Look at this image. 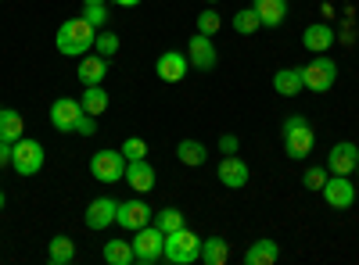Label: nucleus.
Instances as JSON below:
<instances>
[{
    "label": "nucleus",
    "mask_w": 359,
    "mask_h": 265,
    "mask_svg": "<svg viewBox=\"0 0 359 265\" xmlns=\"http://www.w3.org/2000/svg\"><path fill=\"white\" fill-rule=\"evenodd\" d=\"M94 36H97V29L90 25L83 15L79 18H65L62 25H57L54 47H57V54H65V57H83V54L94 50Z\"/></svg>",
    "instance_id": "obj_1"
},
{
    "label": "nucleus",
    "mask_w": 359,
    "mask_h": 265,
    "mask_svg": "<svg viewBox=\"0 0 359 265\" xmlns=\"http://www.w3.org/2000/svg\"><path fill=\"white\" fill-rule=\"evenodd\" d=\"M198 255H201V237L194 229H176V233H165V251H162V258L169 262V265H191V262H198Z\"/></svg>",
    "instance_id": "obj_2"
},
{
    "label": "nucleus",
    "mask_w": 359,
    "mask_h": 265,
    "mask_svg": "<svg viewBox=\"0 0 359 265\" xmlns=\"http://www.w3.org/2000/svg\"><path fill=\"white\" fill-rule=\"evenodd\" d=\"M313 143H316V136H313V126L302 119V115H291V119L284 122V151H287V158H294V162L309 158Z\"/></svg>",
    "instance_id": "obj_3"
},
{
    "label": "nucleus",
    "mask_w": 359,
    "mask_h": 265,
    "mask_svg": "<svg viewBox=\"0 0 359 265\" xmlns=\"http://www.w3.org/2000/svg\"><path fill=\"white\" fill-rule=\"evenodd\" d=\"M130 244H133V258L140 265H155V262H162V251H165V233L155 222H147L137 229V237Z\"/></svg>",
    "instance_id": "obj_4"
},
{
    "label": "nucleus",
    "mask_w": 359,
    "mask_h": 265,
    "mask_svg": "<svg viewBox=\"0 0 359 265\" xmlns=\"http://www.w3.org/2000/svg\"><path fill=\"white\" fill-rule=\"evenodd\" d=\"M334 79H338V62L327 57V54H316L313 62L302 69V83H306V90H313V94H327L334 86Z\"/></svg>",
    "instance_id": "obj_5"
},
{
    "label": "nucleus",
    "mask_w": 359,
    "mask_h": 265,
    "mask_svg": "<svg viewBox=\"0 0 359 265\" xmlns=\"http://www.w3.org/2000/svg\"><path fill=\"white\" fill-rule=\"evenodd\" d=\"M43 143L40 140H29V136H22L18 143H11V169L18 172V176H36L40 169H43Z\"/></svg>",
    "instance_id": "obj_6"
},
{
    "label": "nucleus",
    "mask_w": 359,
    "mask_h": 265,
    "mask_svg": "<svg viewBox=\"0 0 359 265\" xmlns=\"http://www.w3.org/2000/svg\"><path fill=\"white\" fill-rule=\"evenodd\" d=\"M90 172H94V180L101 183H118L126 176V155L123 151H97L94 158H90Z\"/></svg>",
    "instance_id": "obj_7"
},
{
    "label": "nucleus",
    "mask_w": 359,
    "mask_h": 265,
    "mask_svg": "<svg viewBox=\"0 0 359 265\" xmlns=\"http://www.w3.org/2000/svg\"><path fill=\"white\" fill-rule=\"evenodd\" d=\"M323 201L331 204L334 212H345L355 204V187L348 176H327V183H323Z\"/></svg>",
    "instance_id": "obj_8"
},
{
    "label": "nucleus",
    "mask_w": 359,
    "mask_h": 265,
    "mask_svg": "<svg viewBox=\"0 0 359 265\" xmlns=\"http://www.w3.org/2000/svg\"><path fill=\"white\" fill-rule=\"evenodd\" d=\"M187 62H191V69H198V72H212L216 62H219V54H216V47H212V36L194 33V36L187 40Z\"/></svg>",
    "instance_id": "obj_9"
},
{
    "label": "nucleus",
    "mask_w": 359,
    "mask_h": 265,
    "mask_svg": "<svg viewBox=\"0 0 359 265\" xmlns=\"http://www.w3.org/2000/svg\"><path fill=\"white\" fill-rule=\"evenodd\" d=\"M79 115H83V104L72 101V97H57L50 104V126L57 133H76V122H79Z\"/></svg>",
    "instance_id": "obj_10"
},
{
    "label": "nucleus",
    "mask_w": 359,
    "mask_h": 265,
    "mask_svg": "<svg viewBox=\"0 0 359 265\" xmlns=\"http://www.w3.org/2000/svg\"><path fill=\"white\" fill-rule=\"evenodd\" d=\"M355 165H359V147L348 143V140L334 143L331 155H327V172H331V176H352Z\"/></svg>",
    "instance_id": "obj_11"
},
{
    "label": "nucleus",
    "mask_w": 359,
    "mask_h": 265,
    "mask_svg": "<svg viewBox=\"0 0 359 265\" xmlns=\"http://www.w3.org/2000/svg\"><path fill=\"white\" fill-rule=\"evenodd\" d=\"M155 72H158L162 83H180L191 72V62H187V54H180V50H162L158 62H155Z\"/></svg>",
    "instance_id": "obj_12"
},
{
    "label": "nucleus",
    "mask_w": 359,
    "mask_h": 265,
    "mask_svg": "<svg viewBox=\"0 0 359 265\" xmlns=\"http://www.w3.org/2000/svg\"><path fill=\"white\" fill-rule=\"evenodd\" d=\"M115 208H118V201L94 197V201L86 204V215H83L86 229H108V226H115Z\"/></svg>",
    "instance_id": "obj_13"
},
{
    "label": "nucleus",
    "mask_w": 359,
    "mask_h": 265,
    "mask_svg": "<svg viewBox=\"0 0 359 265\" xmlns=\"http://www.w3.org/2000/svg\"><path fill=\"white\" fill-rule=\"evenodd\" d=\"M151 222V208H147L144 201H123L115 208V226H123V229H140V226H147Z\"/></svg>",
    "instance_id": "obj_14"
},
{
    "label": "nucleus",
    "mask_w": 359,
    "mask_h": 265,
    "mask_svg": "<svg viewBox=\"0 0 359 265\" xmlns=\"http://www.w3.org/2000/svg\"><path fill=\"white\" fill-rule=\"evenodd\" d=\"M216 176H219V183H223V187H230V190H241V187L248 183L252 169H248L241 158H237V155H223V162H219Z\"/></svg>",
    "instance_id": "obj_15"
},
{
    "label": "nucleus",
    "mask_w": 359,
    "mask_h": 265,
    "mask_svg": "<svg viewBox=\"0 0 359 265\" xmlns=\"http://www.w3.org/2000/svg\"><path fill=\"white\" fill-rule=\"evenodd\" d=\"M76 76H79L83 86H101L104 76H108V57H101L97 50H94V54H83V62H79Z\"/></svg>",
    "instance_id": "obj_16"
},
{
    "label": "nucleus",
    "mask_w": 359,
    "mask_h": 265,
    "mask_svg": "<svg viewBox=\"0 0 359 265\" xmlns=\"http://www.w3.org/2000/svg\"><path fill=\"white\" fill-rule=\"evenodd\" d=\"M123 180H126L137 194H147V190H155V169L147 165V158L126 162V176H123Z\"/></svg>",
    "instance_id": "obj_17"
},
{
    "label": "nucleus",
    "mask_w": 359,
    "mask_h": 265,
    "mask_svg": "<svg viewBox=\"0 0 359 265\" xmlns=\"http://www.w3.org/2000/svg\"><path fill=\"white\" fill-rule=\"evenodd\" d=\"M334 40H338V36H334V29L327 25V22H313L306 33H302V43H306L313 54H327Z\"/></svg>",
    "instance_id": "obj_18"
},
{
    "label": "nucleus",
    "mask_w": 359,
    "mask_h": 265,
    "mask_svg": "<svg viewBox=\"0 0 359 265\" xmlns=\"http://www.w3.org/2000/svg\"><path fill=\"white\" fill-rule=\"evenodd\" d=\"M273 90L280 97H298L306 90V83H302V69H277L273 76Z\"/></svg>",
    "instance_id": "obj_19"
},
{
    "label": "nucleus",
    "mask_w": 359,
    "mask_h": 265,
    "mask_svg": "<svg viewBox=\"0 0 359 265\" xmlns=\"http://www.w3.org/2000/svg\"><path fill=\"white\" fill-rule=\"evenodd\" d=\"M22 136H25V119L15 108H4V111H0V140H4V143H18Z\"/></svg>",
    "instance_id": "obj_20"
},
{
    "label": "nucleus",
    "mask_w": 359,
    "mask_h": 265,
    "mask_svg": "<svg viewBox=\"0 0 359 265\" xmlns=\"http://www.w3.org/2000/svg\"><path fill=\"white\" fill-rule=\"evenodd\" d=\"M280 258V244L277 241H255L245 251V265H273Z\"/></svg>",
    "instance_id": "obj_21"
},
{
    "label": "nucleus",
    "mask_w": 359,
    "mask_h": 265,
    "mask_svg": "<svg viewBox=\"0 0 359 265\" xmlns=\"http://www.w3.org/2000/svg\"><path fill=\"white\" fill-rule=\"evenodd\" d=\"M176 158H180V165L198 169V165L208 162V147H205L201 140H180V143H176Z\"/></svg>",
    "instance_id": "obj_22"
},
{
    "label": "nucleus",
    "mask_w": 359,
    "mask_h": 265,
    "mask_svg": "<svg viewBox=\"0 0 359 265\" xmlns=\"http://www.w3.org/2000/svg\"><path fill=\"white\" fill-rule=\"evenodd\" d=\"M252 8L259 11V22L262 25H280L284 22V15H287V0H252Z\"/></svg>",
    "instance_id": "obj_23"
},
{
    "label": "nucleus",
    "mask_w": 359,
    "mask_h": 265,
    "mask_svg": "<svg viewBox=\"0 0 359 265\" xmlns=\"http://www.w3.org/2000/svg\"><path fill=\"white\" fill-rule=\"evenodd\" d=\"M72 258H76V244H72V237H65V233L50 237V244H47V262H50V265H69Z\"/></svg>",
    "instance_id": "obj_24"
},
{
    "label": "nucleus",
    "mask_w": 359,
    "mask_h": 265,
    "mask_svg": "<svg viewBox=\"0 0 359 265\" xmlns=\"http://www.w3.org/2000/svg\"><path fill=\"white\" fill-rule=\"evenodd\" d=\"M205 265H226V258H230V244L223 241V237H208V241H201V255H198Z\"/></svg>",
    "instance_id": "obj_25"
},
{
    "label": "nucleus",
    "mask_w": 359,
    "mask_h": 265,
    "mask_svg": "<svg viewBox=\"0 0 359 265\" xmlns=\"http://www.w3.org/2000/svg\"><path fill=\"white\" fill-rule=\"evenodd\" d=\"M79 104H83V111L86 115H104L108 111V94H104V86H83V97H79Z\"/></svg>",
    "instance_id": "obj_26"
},
{
    "label": "nucleus",
    "mask_w": 359,
    "mask_h": 265,
    "mask_svg": "<svg viewBox=\"0 0 359 265\" xmlns=\"http://www.w3.org/2000/svg\"><path fill=\"white\" fill-rule=\"evenodd\" d=\"M104 262L108 265H130V262H137L133 258V244L130 241H108L104 244Z\"/></svg>",
    "instance_id": "obj_27"
},
{
    "label": "nucleus",
    "mask_w": 359,
    "mask_h": 265,
    "mask_svg": "<svg viewBox=\"0 0 359 265\" xmlns=\"http://www.w3.org/2000/svg\"><path fill=\"white\" fill-rule=\"evenodd\" d=\"M233 29H237L241 36H252V33H259V29H262V22H259V11H255V8H241V11L233 15Z\"/></svg>",
    "instance_id": "obj_28"
},
{
    "label": "nucleus",
    "mask_w": 359,
    "mask_h": 265,
    "mask_svg": "<svg viewBox=\"0 0 359 265\" xmlns=\"http://www.w3.org/2000/svg\"><path fill=\"white\" fill-rule=\"evenodd\" d=\"M155 226H158L162 233H176V229L187 226V219H184V212H180V208H162V212L155 215Z\"/></svg>",
    "instance_id": "obj_29"
},
{
    "label": "nucleus",
    "mask_w": 359,
    "mask_h": 265,
    "mask_svg": "<svg viewBox=\"0 0 359 265\" xmlns=\"http://www.w3.org/2000/svg\"><path fill=\"white\" fill-rule=\"evenodd\" d=\"M94 50L111 62V57L118 54V36L111 33V29H97V36H94Z\"/></svg>",
    "instance_id": "obj_30"
},
{
    "label": "nucleus",
    "mask_w": 359,
    "mask_h": 265,
    "mask_svg": "<svg viewBox=\"0 0 359 265\" xmlns=\"http://www.w3.org/2000/svg\"><path fill=\"white\" fill-rule=\"evenodd\" d=\"M219 29H223L219 11H201V15H198V33H201V36H216Z\"/></svg>",
    "instance_id": "obj_31"
},
{
    "label": "nucleus",
    "mask_w": 359,
    "mask_h": 265,
    "mask_svg": "<svg viewBox=\"0 0 359 265\" xmlns=\"http://www.w3.org/2000/svg\"><path fill=\"white\" fill-rule=\"evenodd\" d=\"M327 172L323 165H313V169H306V176H302V183H306V190H323V183H327Z\"/></svg>",
    "instance_id": "obj_32"
},
{
    "label": "nucleus",
    "mask_w": 359,
    "mask_h": 265,
    "mask_svg": "<svg viewBox=\"0 0 359 265\" xmlns=\"http://www.w3.org/2000/svg\"><path fill=\"white\" fill-rule=\"evenodd\" d=\"M83 18L94 25V29H104V25H108V11H104V4H83Z\"/></svg>",
    "instance_id": "obj_33"
},
{
    "label": "nucleus",
    "mask_w": 359,
    "mask_h": 265,
    "mask_svg": "<svg viewBox=\"0 0 359 265\" xmlns=\"http://www.w3.org/2000/svg\"><path fill=\"white\" fill-rule=\"evenodd\" d=\"M123 155H126V162H137L147 155V143L140 136H130V140H123Z\"/></svg>",
    "instance_id": "obj_34"
},
{
    "label": "nucleus",
    "mask_w": 359,
    "mask_h": 265,
    "mask_svg": "<svg viewBox=\"0 0 359 265\" xmlns=\"http://www.w3.org/2000/svg\"><path fill=\"white\" fill-rule=\"evenodd\" d=\"M76 133H79V136H94V133H97V119L83 111V115H79V122H76Z\"/></svg>",
    "instance_id": "obj_35"
},
{
    "label": "nucleus",
    "mask_w": 359,
    "mask_h": 265,
    "mask_svg": "<svg viewBox=\"0 0 359 265\" xmlns=\"http://www.w3.org/2000/svg\"><path fill=\"white\" fill-rule=\"evenodd\" d=\"M237 147H241V143H237V136H230V133L219 140V151H223V155H237Z\"/></svg>",
    "instance_id": "obj_36"
},
{
    "label": "nucleus",
    "mask_w": 359,
    "mask_h": 265,
    "mask_svg": "<svg viewBox=\"0 0 359 265\" xmlns=\"http://www.w3.org/2000/svg\"><path fill=\"white\" fill-rule=\"evenodd\" d=\"M11 165V143L0 140V169H8Z\"/></svg>",
    "instance_id": "obj_37"
},
{
    "label": "nucleus",
    "mask_w": 359,
    "mask_h": 265,
    "mask_svg": "<svg viewBox=\"0 0 359 265\" xmlns=\"http://www.w3.org/2000/svg\"><path fill=\"white\" fill-rule=\"evenodd\" d=\"M111 4H118V8H137L140 0H111Z\"/></svg>",
    "instance_id": "obj_38"
},
{
    "label": "nucleus",
    "mask_w": 359,
    "mask_h": 265,
    "mask_svg": "<svg viewBox=\"0 0 359 265\" xmlns=\"http://www.w3.org/2000/svg\"><path fill=\"white\" fill-rule=\"evenodd\" d=\"M83 4H104V0H83Z\"/></svg>",
    "instance_id": "obj_39"
},
{
    "label": "nucleus",
    "mask_w": 359,
    "mask_h": 265,
    "mask_svg": "<svg viewBox=\"0 0 359 265\" xmlns=\"http://www.w3.org/2000/svg\"><path fill=\"white\" fill-rule=\"evenodd\" d=\"M0 212H4V190H0Z\"/></svg>",
    "instance_id": "obj_40"
},
{
    "label": "nucleus",
    "mask_w": 359,
    "mask_h": 265,
    "mask_svg": "<svg viewBox=\"0 0 359 265\" xmlns=\"http://www.w3.org/2000/svg\"><path fill=\"white\" fill-rule=\"evenodd\" d=\"M205 4H219V0H205Z\"/></svg>",
    "instance_id": "obj_41"
},
{
    "label": "nucleus",
    "mask_w": 359,
    "mask_h": 265,
    "mask_svg": "<svg viewBox=\"0 0 359 265\" xmlns=\"http://www.w3.org/2000/svg\"><path fill=\"white\" fill-rule=\"evenodd\" d=\"M355 172H359V165H355Z\"/></svg>",
    "instance_id": "obj_42"
},
{
    "label": "nucleus",
    "mask_w": 359,
    "mask_h": 265,
    "mask_svg": "<svg viewBox=\"0 0 359 265\" xmlns=\"http://www.w3.org/2000/svg\"><path fill=\"white\" fill-rule=\"evenodd\" d=\"M287 4H291V0H287Z\"/></svg>",
    "instance_id": "obj_43"
},
{
    "label": "nucleus",
    "mask_w": 359,
    "mask_h": 265,
    "mask_svg": "<svg viewBox=\"0 0 359 265\" xmlns=\"http://www.w3.org/2000/svg\"><path fill=\"white\" fill-rule=\"evenodd\" d=\"M0 111H4V108H0Z\"/></svg>",
    "instance_id": "obj_44"
}]
</instances>
